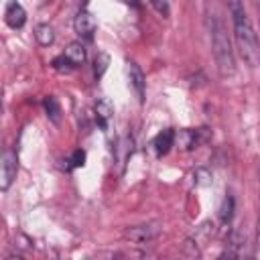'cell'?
Wrapping results in <instances>:
<instances>
[{
    "mask_svg": "<svg viewBox=\"0 0 260 260\" xmlns=\"http://www.w3.org/2000/svg\"><path fill=\"white\" fill-rule=\"evenodd\" d=\"M230 16H232V26H234V37L236 45L240 49V57L248 67H258L260 63V43L256 28L244 8L242 0H228Z\"/></svg>",
    "mask_w": 260,
    "mask_h": 260,
    "instance_id": "cell-1",
    "label": "cell"
},
{
    "mask_svg": "<svg viewBox=\"0 0 260 260\" xmlns=\"http://www.w3.org/2000/svg\"><path fill=\"white\" fill-rule=\"evenodd\" d=\"M207 28H209V41H211V51L215 57L217 71L221 77H232L236 73V59H234V49H232L228 28L215 12L207 16Z\"/></svg>",
    "mask_w": 260,
    "mask_h": 260,
    "instance_id": "cell-2",
    "label": "cell"
},
{
    "mask_svg": "<svg viewBox=\"0 0 260 260\" xmlns=\"http://www.w3.org/2000/svg\"><path fill=\"white\" fill-rule=\"evenodd\" d=\"M16 171H18V156L12 148H6L0 158V189L2 191L10 189V185L16 177Z\"/></svg>",
    "mask_w": 260,
    "mask_h": 260,
    "instance_id": "cell-3",
    "label": "cell"
},
{
    "mask_svg": "<svg viewBox=\"0 0 260 260\" xmlns=\"http://www.w3.org/2000/svg\"><path fill=\"white\" fill-rule=\"evenodd\" d=\"M128 79H130V85H132V89H134L138 102H144V93H146V77H144L142 69H140L134 61L128 63Z\"/></svg>",
    "mask_w": 260,
    "mask_h": 260,
    "instance_id": "cell-4",
    "label": "cell"
},
{
    "mask_svg": "<svg viewBox=\"0 0 260 260\" xmlns=\"http://www.w3.org/2000/svg\"><path fill=\"white\" fill-rule=\"evenodd\" d=\"M73 26H75V32H77L79 37H83V39H91L93 32H95V26H98V24H95V18L91 16V12L81 10V12L75 16Z\"/></svg>",
    "mask_w": 260,
    "mask_h": 260,
    "instance_id": "cell-5",
    "label": "cell"
},
{
    "mask_svg": "<svg viewBox=\"0 0 260 260\" xmlns=\"http://www.w3.org/2000/svg\"><path fill=\"white\" fill-rule=\"evenodd\" d=\"M158 234V228L152 225V223H146V225H134L130 230H126V240L134 242V244H144V242H150L154 236Z\"/></svg>",
    "mask_w": 260,
    "mask_h": 260,
    "instance_id": "cell-6",
    "label": "cell"
},
{
    "mask_svg": "<svg viewBox=\"0 0 260 260\" xmlns=\"http://www.w3.org/2000/svg\"><path fill=\"white\" fill-rule=\"evenodd\" d=\"M4 20H6V24H8L10 28H20V26L26 22V12H24V8H22L16 0H12V2L6 4Z\"/></svg>",
    "mask_w": 260,
    "mask_h": 260,
    "instance_id": "cell-7",
    "label": "cell"
},
{
    "mask_svg": "<svg viewBox=\"0 0 260 260\" xmlns=\"http://www.w3.org/2000/svg\"><path fill=\"white\" fill-rule=\"evenodd\" d=\"M112 116H114V106H112V102H110L108 98L98 100V102H95V118H98V122H100V126H102L104 130H108V126H110V122H112Z\"/></svg>",
    "mask_w": 260,
    "mask_h": 260,
    "instance_id": "cell-8",
    "label": "cell"
},
{
    "mask_svg": "<svg viewBox=\"0 0 260 260\" xmlns=\"http://www.w3.org/2000/svg\"><path fill=\"white\" fill-rule=\"evenodd\" d=\"M175 138H177V134H175V130H171V128H167V130H162V132H158L156 134V138H154V150H156V154L158 156H162V154H167L169 150H171V146H175Z\"/></svg>",
    "mask_w": 260,
    "mask_h": 260,
    "instance_id": "cell-9",
    "label": "cell"
},
{
    "mask_svg": "<svg viewBox=\"0 0 260 260\" xmlns=\"http://www.w3.org/2000/svg\"><path fill=\"white\" fill-rule=\"evenodd\" d=\"M65 57L73 63V65H81L85 61V47L81 45V41H73L67 45L65 49Z\"/></svg>",
    "mask_w": 260,
    "mask_h": 260,
    "instance_id": "cell-10",
    "label": "cell"
},
{
    "mask_svg": "<svg viewBox=\"0 0 260 260\" xmlns=\"http://www.w3.org/2000/svg\"><path fill=\"white\" fill-rule=\"evenodd\" d=\"M35 39L39 41V45H43V47H49V45H53V41H55V30H53V26L51 24H37V28H35Z\"/></svg>",
    "mask_w": 260,
    "mask_h": 260,
    "instance_id": "cell-11",
    "label": "cell"
},
{
    "mask_svg": "<svg viewBox=\"0 0 260 260\" xmlns=\"http://www.w3.org/2000/svg\"><path fill=\"white\" fill-rule=\"evenodd\" d=\"M43 106H45L47 118H49L53 124H59V122H61V106H59L57 98H55V95H47L45 102H43Z\"/></svg>",
    "mask_w": 260,
    "mask_h": 260,
    "instance_id": "cell-12",
    "label": "cell"
},
{
    "mask_svg": "<svg viewBox=\"0 0 260 260\" xmlns=\"http://www.w3.org/2000/svg\"><path fill=\"white\" fill-rule=\"evenodd\" d=\"M148 2H150V6H152L162 18H169L171 8H169V2H167V0H148Z\"/></svg>",
    "mask_w": 260,
    "mask_h": 260,
    "instance_id": "cell-13",
    "label": "cell"
},
{
    "mask_svg": "<svg viewBox=\"0 0 260 260\" xmlns=\"http://www.w3.org/2000/svg\"><path fill=\"white\" fill-rule=\"evenodd\" d=\"M232 209H234V199L228 195L223 199V205H221V211H219V215H221L223 221H230L232 219Z\"/></svg>",
    "mask_w": 260,
    "mask_h": 260,
    "instance_id": "cell-14",
    "label": "cell"
},
{
    "mask_svg": "<svg viewBox=\"0 0 260 260\" xmlns=\"http://www.w3.org/2000/svg\"><path fill=\"white\" fill-rule=\"evenodd\" d=\"M85 160V152L83 150H75L73 156H71V167H81Z\"/></svg>",
    "mask_w": 260,
    "mask_h": 260,
    "instance_id": "cell-15",
    "label": "cell"
},
{
    "mask_svg": "<svg viewBox=\"0 0 260 260\" xmlns=\"http://www.w3.org/2000/svg\"><path fill=\"white\" fill-rule=\"evenodd\" d=\"M258 244H260V215H258Z\"/></svg>",
    "mask_w": 260,
    "mask_h": 260,
    "instance_id": "cell-16",
    "label": "cell"
},
{
    "mask_svg": "<svg viewBox=\"0 0 260 260\" xmlns=\"http://www.w3.org/2000/svg\"><path fill=\"white\" fill-rule=\"evenodd\" d=\"M254 4H256V8L260 10V0H254Z\"/></svg>",
    "mask_w": 260,
    "mask_h": 260,
    "instance_id": "cell-17",
    "label": "cell"
}]
</instances>
